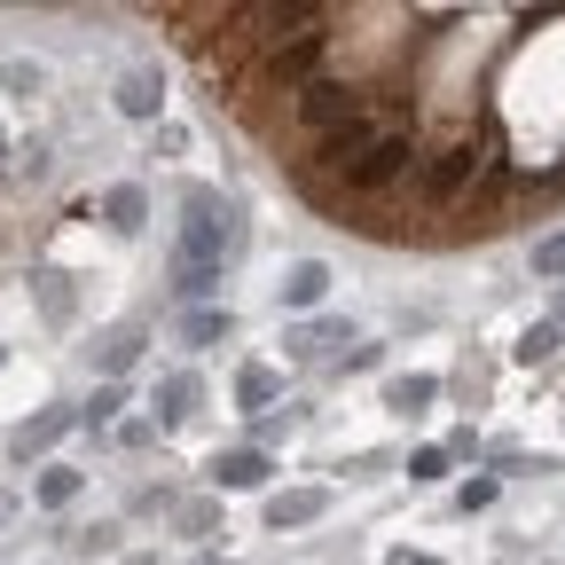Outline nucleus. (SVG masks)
<instances>
[{
    "instance_id": "f257e3e1",
    "label": "nucleus",
    "mask_w": 565,
    "mask_h": 565,
    "mask_svg": "<svg viewBox=\"0 0 565 565\" xmlns=\"http://www.w3.org/2000/svg\"><path fill=\"white\" fill-rule=\"evenodd\" d=\"M307 166H315L322 189H338V196H385L393 181L416 173V141H408V126H393V118L370 110V118H353L345 134H330Z\"/></svg>"
},
{
    "instance_id": "f03ea898",
    "label": "nucleus",
    "mask_w": 565,
    "mask_h": 565,
    "mask_svg": "<svg viewBox=\"0 0 565 565\" xmlns=\"http://www.w3.org/2000/svg\"><path fill=\"white\" fill-rule=\"evenodd\" d=\"M252 228H244V196L228 189H212V181H189L181 189V236H173V259L181 267H212V275H228L244 259Z\"/></svg>"
},
{
    "instance_id": "7ed1b4c3",
    "label": "nucleus",
    "mask_w": 565,
    "mask_h": 565,
    "mask_svg": "<svg viewBox=\"0 0 565 565\" xmlns=\"http://www.w3.org/2000/svg\"><path fill=\"white\" fill-rule=\"evenodd\" d=\"M353 118H370V95H362V87H345V79H315V87H299L291 103H282V126L307 141V158L322 150L330 134H345Z\"/></svg>"
},
{
    "instance_id": "20e7f679",
    "label": "nucleus",
    "mask_w": 565,
    "mask_h": 565,
    "mask_svg": "<svg viewBox=\"0 0 565 565\" xmlns=\"http://www.w3.org/2000/svg\"><path fill=\"white\" fill-rule=\"evenodd\" d=\"M71 433H79V408H71V401H47V408H32L17 433H9V463H47Z\"/></svg>"
},
{
    "instance_id": "39448f33",
    "label": "nucleus",
    "mask_w": 565,
    "mask_h": 565,
    "mask_svg": "<svg viewBox=\"0 0 565 565\" xmlns=\"http://www.w3.org/2000/svg\"><path fill=\"white\" fill-rule=\"evenodd\" d=\"M479 166H487V158L471 150V141H456V150H440L433 166H424V181H416V189H424V204H456V196L471 189V173H479Z\"/></svg>"
},
{
    "instance_id": "423d86ee",
    "label": "nucleus",
    "mask_w": 565,
    "mask_h": 565,
    "mask_svg": "<svg viewBox=\"0 0 565 565\" xmlns=\"http://www.w3.org/2000/svg\"><path fill=\"white\" fill-rule=\"evenodd\" d=\"M204 479L221 487V494H252V487L275 479V456H267V448H221V456L204 463Z\"/></svg>"
},
{
    "instance_id": "0eeeda50",
    "label": "nucleus",
    "mask_w": 565,
    "mask_h": 565,
    "mask_svg": "<svg viewBox=\"0 0 565 565\" xmlns=\"http://www.w3.org/2000/svg\"><path fill=\"white\" fill-rule=\"evenodd\" d=\"M110 103H118V118H141V126H150L158 103H166V71H158V63H126L118 87H110Z\"/></svg>"
},
{
    "instance_id": "6e6552de",
    "label": "nucleus",
    "mask_w": 565,
    "mask_h": 565,
    "mask_svg": "<svg viewBox=\"0 0 565 565\" xmlns=\"http://www.w3.org/2000/svg\"><path fill=\"white\" fill-rule=\"evenodd\" d=\"M259 519H267V534H291V526H315V519H330V487H275Z\"/></svg>"
},
{
    "instance_id": "1a4fd4ad",
    "label": "nucleus",
    "mask_w": 565,
    "mask_h": 565,
    "mask_svg": "<svg viewBox=\"0 0 565 565\" xmlns=\"http://www.w3.org/2000/svg\"><path fill=\"white\" fill-rule=\"evenodd\" d=\"M141 345H150V322H118V330L95 338V370H103V385H126V370L141 362Z\"/></svg>"
},
{
    "instance_id": "9d476101",
    "label": "nucleus",
    "mask_w": 565,
    "mask_h": 565,
    "mask_svg": "<svg viewBox=\"0 0 565 565\" xmlns=\"http://www.w3.org/2000/svg\"><path fill=\"white\" fill-rule=\"evenodd\" d=\"M330 345H362L345 315H322V322H291V330H282V353H291V362H322Z\"/></svg>"
},
{
    "instance_id": "9b49d317",
    "label": "nucleus",
    "mask_w": 565,
    "mask_h": 565,
    "mask_svg": "<svg viewBox=\"0 0 565 565\" xmlns=\"http://www.w3.org/2000/svg\"><path fill=\"white\" fill-rule=\"evenodd\" d=\"M103 228L134 244L141 228H150V189H141V181H118V189H103Z\"/></svg>"
},
{
    "instance_id": "f8f14e48",
    "label": "nucleus",
    "mask_w": 565,
    "mask_h": 565,
    "mask_svg": "<svg viewBox=\"0 0 565 565\" xmlns=\"http://www.w3.org/2000/svg\"><path fill=\"white\" fill-rule=\"evenodd\" d=\"M150 408H158V424H189V416L204 408V377H196V370H166Z\"/></svg>"
},
{
    "instance_id": "ddd939ff",
    "label": "nucleus",
    "mask_w": 565,
    "mask_h": 565,
    "mask_svg": "<svg viewBox=\"0 0 565 565\" xmlns=\"http://www.w3.org/2000/svg\"><path fill=\"white\" fill-rule=\"evenodd\" d=\"M173 338H181L189 353H204V345H228V338H236V315H228V307H189V315L173 322Z\"/></svg>"
},
{
    "instance_id": "4468645a",
    "label": "nucleus",
    "mask_w": 565,
    "mask_h": 565,
    "mask_svg": "<svg viewBox=\"0 0 565 565\" xmlns=\"http://www.w3.org/2000/svg\"><path fill=\"white\" fill-rule=\"evenodd\" d=\"M330 299V267L322 259H299L291 275H282V315H315Z\"/></svg>"
},
{
    "instance_id": "2eb2a0df",
    "label": "nucleus",
    "mask_w": 565,
    "mask_h": 565,
    "mask_svg": "<svg viewBox=\"0 0 565 565\" xmlns=\"http://www.w3.org/2000/svg\"><path fill=\"white\" fill-rule=\"evenodd\" d=\"M79 494H87V471H79V463H47V471L32 479V503H40V511H71Z\"/></svg>"
},
{
    "instance_id": "dca6fc26",
    "label": "nucleus",
    "mask_w": 565,
    "mask_h": 565,
    "mask_svg": "<svg viewBox=\"0 0 565 565\" xmlns=\"http://www.w3.org/2000/svg\"><path fill=\"white\" fill-rule=\"evenodd\" d=\"M433 401H440V377H433V370H408V377H385V408H393V416H424Z\"/></svg>"
},
{
    "instance_id": "f3484780",
    "label": "nucleus",
    "mask_w": 565,
    "mask_h": 565,
    "mask_svg": "<svg viewBox=\"0 0 565 565\" xmlns=\"http://www.w3.org/2000/svg\"><path fill=\"white\" fill-rule=\"evenodd\" d=\"M40 315H47V330H71V315H79V299H71V275H40Z\"/></svg>"
},
{
    "instance_id": "a211bd4d",
    "label": "nucleus",
    "mask_w": 565,
    "mask_h": 565,
    "mask_svg": "<svg viewBox=\"0 0 565 565\" xmlns=\"http://www.w3.org/2000/svg\"><path fill=\"white\" fill-rule=\"evenodd\" d=\"M275 393H282V377H275L267 362H244V370H236V401H244V408H267Z\"/></svg>"
},
{
    "instance_id": "6ab92c4d",
    "label": "nucleus",
    "mask_w": 565,
    "mask_h": 565,
    "mask_svg": "<svg viewBox=\"0 0 565 565\" xmlns=\"http://www.w3.org/2000/svg\"><path fill=\"white\" fill-rule=\"evenodd\" d=\"M118 408H126V385H95V393L79 401V424H87V433H103V424H118Z\"/></svg>"
},
{
    "instance_id": "aec40b11",
    "label": "nucleus",
    "mask_w": 565,
    "mask_h": 565,
    "mask_svg": "<svg viewBox=\"0 0 565 565\" xmlns=\"http://www.w3.org/2000/svg\"><path fill=\"white\" fill-rule=\"evenodd\" d=\"M494 494H503V479L479 471V479H463V487H456V511H463V519H479V511H494Z\"/></svg>"
},
{
    "instance_id": "412c9836",
    "label": "nucleus",
    "mask_w": 565,
    "mask_h": 565,
    "mask_svg": "<svg viewBox=\"0 0 565 565\" xmlns=\"http://www.w3.org/2000/svg\"><path fill=\"white\" fill-rule=\"evenodd\" d=\"M448 463H456L448 448H408V463H401V471H408L416 487H440V479H448Z\"/></svg>"
},
{
    "instance_id": "4be33fe9",
    "label": "nucleus",
    "mask_w": 565,
    "mask_h": 565,
    "mask_svg": "<svg viewBox=\"0 0 565 565\" xmlns=\"http://www.w3.org/2000/svg\"><path fill=\"white\" fill-rule=\"evenodd\" d=\"M526 267H534L542 282H557V275H565V228H550V236H542V244L526 252Z\"/></svg>"
},
{
    "instance_id": "5701e85b",
    "label": "nucleus",
    "mask_w": 565,
    "mask_h": 565,
    "mask_svg": "<svg viewBox=\"0 0 565 565\" xmlns=\"http://www.w3.org/2000/svg\"><path fill=\"white\" fill-rule=\"evenodd\" d=\"M557 338H565V330H557V322L542 315V322H534V330L519 338V362H526V370H534V362H550V353H557Z\"/></svg>"
},
{
    "instance_id": "b1692460",
    "label": "nucleus",
    "mask_w": 565,
    "mask_h": 565,
    "mask_svg": "<svg viewBox=\"0 0 565 565\" xmlns=\"http://www.w3.org/2000/svg\"><path fill=\"white\" fill-rule=\"evenodd\" d=\"M299 424H307V408H291V416H259V424H252V448H267V456H275V440H291Z\"/></svg>"
},
{
    "instance_id": "393cba45",
    "label": "nucleus",
    "mask_w": 565,
    "mask_h": 565,
    "mask_svg": "<svg viewBox=\"0 0 565 565\" xmlns=\"http://www.w3.org/2000/svg\"><path fill=\"white\" fill-rule=\"evenodd\" d=\"M71 550H79V557H110V550H118V519H103V526H79V534H71Z\"/></svg>"
},
{
    "instance_id": "a878e982",
    "label": "nucleus",
    "mask_w": 565,
    "mask_h": 565,
    "mask_svg": "<svg viewBox=\"0 0 565 565\" xmlns=\"http://www.w3.org/2000/svg\"><path fill=\"white\" fill-rule=\"evenodd\" d=\"M0 87H9V95H40L47 79H40V63H0Z\"/></svg>"
},
{
    "instance_id": "bb28decb",
    "label": "nucleus",
    "mask_w": 565,
    "mask_h": 565,
    "mask_svg": "<svg viewBox=\"0 0 565 565\" xmlns=\"http://www.w3.org/2000/svg\"><path fill=\"white\" fill-rule=\"evenodd\" d=\"M158 440V416H134V424H118V448H150Z\"/></svg>"
},
{
    "instance_id": "cd10ccee",
    "label": "nucleus",
    "mask_w": 565,
    "mask_h": 565,
    "mask_svg": "<svg viewBox=\"0 0 565 565\" xmlns=\"http://www.w3.org/2000/svg\"><path fill=\"white\" fill-rule=\"evenodd\" d=\"M181 511V534H212V503H173Z\"/></svg>"
},
{
    "instance_id": "c85d7f7f",
    "label": "nucleus",
    "mask_w": 565,
    "mask_h": 565,
    "mask_svg": "<svg viewBox=\"0 0 565 565\" xmlns=\"http://www.w3.org/2000/svg\"><path fill=\"white\" fill-rule=\"evenodd\" d=\"M338 370H385V345H353V353H345Z\"/></svg>"
},
{
    "instance_id": "c756f323",
    "label": "nucleus",
    "mask_w": 565,
    "mask_h": 565,
    "mask_svg": "<svg viewBox=\"0 0 565 565\" xmlns=\"http://www.w3.org/2000/svg\"><path fill=\"white\" fill-rule=\"evenodd\" d=\"M385 565H440V557H424V550H385Z\"/></svg>"
},
{
    "instance_id": "7c9ffc66",
    "label": "nucleus",
    "mask_w": 565,
    "mask_h": 565,
    "mask_svg": "<svg viewBox=\"0 0 565 565\" xmlns=\"http://www.w3.org/2000/svg\"><path fill=\"white\" fill-rule=\"evenodd\" d=\"M9 519H17V494H9V487H0V526H9Z\"/></svg>"
},
{
    "instance_id": "2f4dec72",
    "label": "nucleus",
    "mask_w": 565,
    "mask_h": 565,
    "mask_svg": "<svg viewBox=\"0 0 565 565\" xmlns=\"http://www.w3.org/2000/svg\"><path fill=\"white\" fill-rule=\"evenodd\" d=\"M118 565H158V557H150V550H134V557H118Z\"/></svg>"
},
{
    "instance_id": "473e14b6",
    "label": "nucleus",
    "mask_w": 565,
    "mask_h": 565,
    "mask_svg": "<svg viewBox=\"0 0 565 565\" xmlns=\"http://www.w3.org/2000/svg\"><path fill=\"white\" fill-rule=\"evenodd\" d=\"M550 322H557V330H565V291H557V307H550Z\"/></svg>"
},
{
    "instance_id": "72a5a7b5",
    "label": "nucleus",
    "mask_w": 565,
    "mask_h": 565,
    "mask_svg": "<svg viewBox=\"0 0 565 565\" xmlns=\"http://www.w3.org/2000/svg\"><path fill=\"white\" fill-rule=\"evenodd\" d=\"M196 565H236V557H196Z\"/></svg>"
},
{
    "instance_id": "f704fd0d",
    "label": "nucleus",
    "mask_w": 565,
    "mask_h": 565,
    "mask_svg": "<svg viewBox=\"0 0 565 565\" xmlns=\"http://www.w3.org/2000/svg\"><path fill=\"white\" fill-rule=\"evenodd\" d=\"M0 370H9V345H0Z\"/></svg>"
}]
</instances>
